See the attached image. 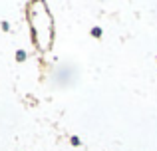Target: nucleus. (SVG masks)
Listing matches in <instances>:
<instances>
[{
  "label": "nucleus",
  "mask_w": 157,
  "mask_h": 151,
  "mask_svg": "<svg viewBox=\"0 0 157 151\" xmlns=\"http://www.w3.org/2000/svg\"><path fill=\"white\" fill-rule=\"evenodd\" d=\"M16 60H18V62H24V60H26V52L18 50V52H16Z\"/></svg>",
  "instance_id": "1"
},
{
  "label": "nucleus",
  "mask_w": 157,
  "mask_h": 151,
  "mask_svg": "<svg viewBox=\"0 0 157 151\" xmlns=\"http://www.w3.org/2000/svg\"><path fill=\"white\" fill-rule=\"evenodd\" d=\"M92 36H94V38H100V36H101V28H94V30H92Z\"/></svg>",
  "instance_id": "2"
},
{
  "label": "nucleus",
  "mask_w": 157,
  "mask_h": 151,
  "mask_svg": "<svg viewBox=\"0 0 157 151\" xmlns=\"http://www.w3.org/2000/svg\"><path fill=\"white\" fill-rule=\"evenodd\" d=\"M72 145H80V139H78V137H72Z\"/></svg>",
  "instance_id": "3"
}]
</instances>
